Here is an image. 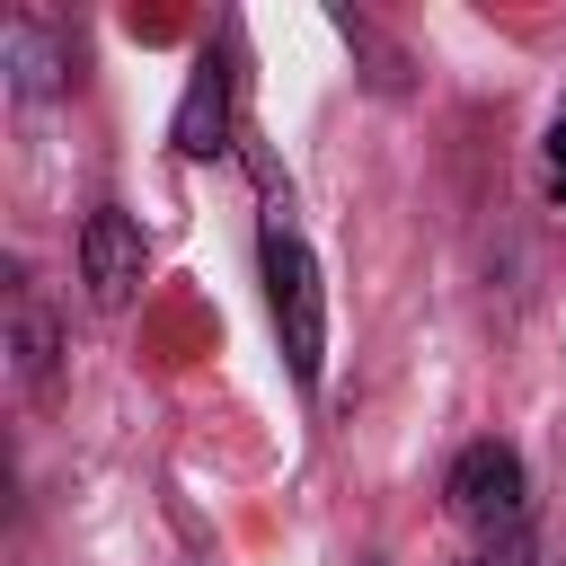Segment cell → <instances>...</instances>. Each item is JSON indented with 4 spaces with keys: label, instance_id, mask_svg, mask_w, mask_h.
Returning <instances> with one entry per match:
<instances>
[{
    "label": "cell",
    "instance_id": "5b68a950",
    "mask_svg": "<svg viewBox=\"0 0 566 566\" xmlns=\"http://www.w3.org/2000/svg\"><path fill=\"white\" fill-rule=\"evenodd\" d=\"M9 363H18V380L35 398H53V318H44V301L27 283L9 292Z\"/></svg>",
    "mask_w": 566,
    "mask_h": 566
},
{
    "label": "cell",
    "instance_id": "7a4b0ae2",
    "mask_svg": "<svg viewBox=\"0 0 566 566\" xmlns=\"http://www.w3.org/2000/svg\"><path fill=\"white\" fill-rule=\"evenodd\" d=\"M442 495H451V513H460L478 539H504V531H522V495H531V478H522V451H513V442H469V451L451 460Z\"/></svg>",
    "mask_w": 566,
    "mask_h": 566
},
{
    "label": "cell",
    "instance_id": "8992f818",
    "mask_svg": "<svg viewBox=\"0 0 566 566\" xmlns=\"http://www.w3.org/2000/svg\"><path fill=\"white\" fill-rule=\"evenodd\" d=\"M9 71H18V88H27V97H44V88H62L71 53H53V35H44L35 18H18V27H9Z\"/></svg>",
    "mask_w": 566,
    "mask_h": 566
},
{
    "label": "cell",
    "instance_id": "52a82bcc",
    "mask_svg": "<svg viewBox=\"0 0 566 566\" xmlns=\"http://www.w3.org/2000/svg\"><path fill=\"white\" fill-rule=\"evenodd\" d=\"M531 557H539V548H531V531H504V539H486L469 566H531Z\"/></svg>",
    "mask_w": 566,
    "mask_h": 566
},
{
    "label": "cell",
    "instance_id": "6da1fadb",
    "mask_svg": "<svg viewBox=\"0 0 566 566\" xmlns=\"http://www.w3.org/2000/svg\"><path fill=\"white\" fill-rule=\"evenodd\" d=\"M265 301H274V336H283V363L301 389H318V363H327V292H318V265L301 248V230L274 212L265 221Z\"/></svg>",
    "mask_w": 566,
    "mask_h": 566
},
{
    "label": "cell",
    "instance_id": "277c9868",
    "mask_svg": "<svg viewBox=\"0 0 566 566\" xmlns=\"http://www.w3.org/2000/svg\"><path fill=\"white\" fill-rule=\"evenodd\" d=\"M168 142H177V159H212V150H230V53H195V71H186V97H177V115H168Z\"/></svg>",
    "mask_w": 566,
    "mask_h": 566
},
{
    "label": "cell",
    "instance_id": "3957f363",
    "mask_svg": "<svg viewBox=\"0 0 566 566\" xmlns=\"http://www.w3.org/2000/svg\"><path fill=\"white\" fill-rule=\"evenodd\" d=\"M142 274H150L142 221H133L124 203H97V212L80 221V283H88V301H97V310H124V301L142 292Z\"/></svg>",
    "mask_w": 566,
    "mask_h": 566
},
{
    "label": "cell",
    "instance_id": "ba28073f",
    "mask_svg": "<svg viewBox=\"0 0 566 566\" xmlns=\"http://www.w3.org/2000/svg\"><path fill=\"white\" fill-rule=\"evenodd\" d=\"M548 186H557V203H566V106H557V124H548Z\"/></svg>",
    "mask_w": 566,
    "mask_h": 566
}]
</instances>
